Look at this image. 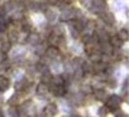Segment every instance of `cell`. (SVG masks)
<instances>
[{"mask_svg":"<svg viewBox=\"0 0 129 117\" xmlns=\"http://www.w3.org/2000/svg\"><path fill=\"white\" fill-rule=\"evenodd\" d=\"M120 104V98L118 96H111V97H108L106 99V107L109 109H115L118 108Z\"/></svg>","mask_w":129,"mask_h":117,"instance_id":"obj_1","label":"cell"},{"mask_svg":"<svg viewBox=\"0 0 129 117\" xmlns=\"http://www.w3.org/2000/svg\"><path fill=\"white\" fill-rule=\"evenodd\" d=\"M44 113L47 116H56L57 113V106L54 103H48L44 108Z\"/></svg>","mask_w":129,"mask_h":117,"instance_id":"obj_2","label":"cell"},{"mask_svg":"<svg viewBox=\"0 0 129 117\" xmlns=\"http://www.w3.org/2000/svg\"><path fill=\"white\" fill-rule=\"evenodd\" d=\"M47 54H48V57H51V58L58 57V54H59V49H58L56 45H51V47L47 48Z\"/></svg>","mask_w":129,"mask_h":117,"instance_id":"obj_3","label":"cell"},{"mask_svg":"<svg viewBox=\"0 0 129 117\" xmlns=\"http://www.w3.org/2000/svg\"><path fill=\"white\" fill-rule=\"evenodd\" d=\"M95 98L99 101H106L108 99V93L104 89H96L95 91Z\"/></svg>","mask_w":129,"mask_h":117,"instance_id":"obj_4","label":"cell"},{"mask_svg":"<svg viewBox=\"0 0 129 117\" xmlns=\"http://www.w3.org/2000/svg\"><path fill=\"white\" fill-rule=\"evenodd\" d=\"M116 37H118V39H119L120 42H126V40L129 39V33H128L126 29H120Z\"/></svg>","mask_w":129,"mask_h":117,"instance_id":"obj_5","label":"cell"},{"mask_svg":"<svg viewBox=\"0 0 129 117\" xmlns=\"http://www.w3.org/2000/svg\"><path fill=\"white\" fill-rule=\"evenodd\" d=\"M10 86V81L7 77H0V91H5Z\"/></svg>","mask_w":129,"mask_h":117,"instance_id":"obj_6","label":"cell"},{"mask_svg":"<svg viewBox=\"0 0 129 117\" xmlns=\"http://www.w3.org/2000/svg\"><path fill=\"white\" fill-rule=\"evenodd\" d=\"M48 91H49L48 84H46V83H43V82H41V83L38 84V87H37V93H38V94H46Z\"/></svg>","mask_w":129,"mask_h":117,"instance_id":"obj_7","label":"cell"},{"mask_svg":"<svg viewBox=\"0 0 129 117\" xmlns=\"http://www.w3.org/2000/svg\"><path fill=\"white\" fill-rule=\"evenodd\" d=\"M101 55L99 54V52H95V53H92V54H90V61L92 62V63H99V62H101Z\"/></svg>","mask_w":129,"mask_h":117,"instance_id":"obj_8","label":"cell"},{"mask_svg":"<svg viewBox=\"0 0 129 117\" xmlns=\"http://www.w3.org/2000/svg\"><path fill=\"white\" fill-rule=\"evenodd\" d=\"M108 42H109V44H110V45H111L113 48H114V47H119V45H120V43H121V42H120V40L118 39V37H116V35L111 37V38H110V39H109Z\"/></svg>","mask_w":129,"mask_h":117,"instance_id":"obj_9","label":"cell"},{"mask_svg":"<svg viewBox=\"0 0 129 117\" xmlns=\"http://www.w3.org/2000/svg\"><path fill=\"white\" fill-rule=\"evenodd\" d=\"M98 113H99L100 117H106V114L109 113V108H108L106 106H103V107L99 108V112H98Z\"/></svg>","mask_w":129,"mask_h":117,"instance_id":"obj_10","label":"cell"},{"mask_svg":"<svg viewBox=\"0 0 129 117\" xmlns=\"http://www.w3.org/2000/svg\"><path fill=\"white\" fill-rule=\"evenodd\" d=\"M10 47H12V44H10V42H8V40H4L3 44H2V49H3V52H8V50L10 49Z\"/></svg>","mask_w":129,"mask_h":117,"instance_id":"obj_11","label":"cell"},{"mask_svg":"<svg viewBox=\"0 0 129 117\" xmlns=\"http://www.w3.org/2000/svg\"><path fill=\"white\" fill-rule=\"evenodd\" d=\"M47 2L49 3V4H52V5H54V4H57L59 0H47Z\"/></svg>","mask_w":129,"mask_h":117,"instance_id":"obj_12","label":"cell"},{"mask_svg":"<svg viewBox=\"0 0 129 117\" xmlns=\"http://www.w3.org/2000/svg\"><path fill=\"white\" fill-rule=\"evenodd\" d=\"M4 29H5V24L0 23V33H2V32H4Z\"/></svg>","mask_w":129,"mask_h":117,"instance_id":"obj_13","label":"cell"},{"mask_svg":"<svg viewBox=\"0 0 129 117\" xmlns=\"http://www.w3.org/2000/svg\"><path fill=\"white\" fill-rule=\"evenodd\" d=\"M63 2L66 3V4H69V3H71V2H72V0H63Z\"/></svg>","mask_w":129,"mask_h":117,"instance_id":"obj_14","label":"cell"}]
</instances>
